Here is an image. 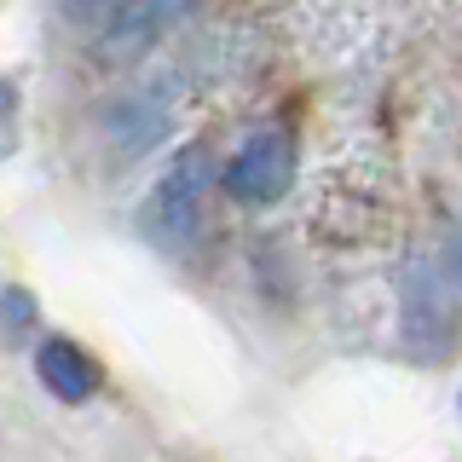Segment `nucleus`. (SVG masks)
Wrapping results in <instances>:
<instances>
[{"label":"nucleus","instance_id":"f257e3e1","mask_svg":"<svg viewBox=\"0 0 462 462\" xmlns=\"http://www.w3.org/2000/svg\"><path fill=\"white\" fill-rule=\"evenodd\" d=\"M295 185V144L283 134H254L237 144V156L226 162V191L249 208H266Z\"/></svg>","mask_w":462,"mask_h":462},{"label":"nucleus","instance_id":"f03ea898","mask_svg":"<svg viewBox=\"0 0 462 462\" xmlns=\"http://www.w3.org/2000/svg\"><path fill=\"white\" fill-rule=\"evenodd\" d=\"M202 180H208V156L202 151H185L180 162L156 180V191L144 197V231H151L156 243H185L197 231Z\"/></svg>","mask_w":462,"mask_h":462},{"label":"nucleus","instance_id":"7ed1b4c3","mask_svg":"<svg viewBox=\"0 0 462 462\" xmlns=\"http://www.w3.org/2000/svg\"><path fill=\"white\" fill-rule=\"evenodd\" d=\"M185 6L191 0H116L105 29H98V41H105L110 58H139L185 18Z\"/></svg>","mask_w":462,"mask_h":462},{"label":"nucleus","instance_id":"20e7f679","mask_svg":"<svg viewBox=\"0 0 462 462\" xmlns=\"http://www.w3.org/2000/svg\"><path fill=\"white\" fill-rule=\"evenodd\" d=\"M41 382H47V393H58L64 404H81L98 387V365L76 341L52 336V341H41Z\"/></svg>","mask_w":462,"mask_h":462},{"label":"nucleus","instance_id":"39448f33","mask_svg":"<svg viewBox=\"0 0 462 462\" xmlns=\"http://www.w3.org/2000/svg\"><path fill=\"white\" fill-rule=\"evenodd\" d=\"M110 134H116L122 151H151V144L168 134V105H156V93L122 98V105L110 110Z\"/></svg>","mask_w":462,"mask_h":462},{"label":"nucleus","instance_id":"423d86ee","mask_svg":"<svg viewBox=\"0 0 462 462\" xmlns=\"http://www.w3.org/2000/svg\"><path fill=\"white\" fill-rule=\"evenodd\" d=\"M6 307H12V336H23V324H29V300H23V289H6Z\"/></svg>","mask_w":462,"mask_h":462},{"label":"nucleus","instance_id":"0eeeda50","mask_svg":"<svg viewBox=\"0 0 462 462\" xmlns=\"http://www.w3.org/2000/svg\"><path fill=\"white\" fill-rule=\"evenodd\" d=\"M69 12H93V6H110V0H64Z\"/></svg>","mask_w":462,"mask_h":462}]
</instances>
